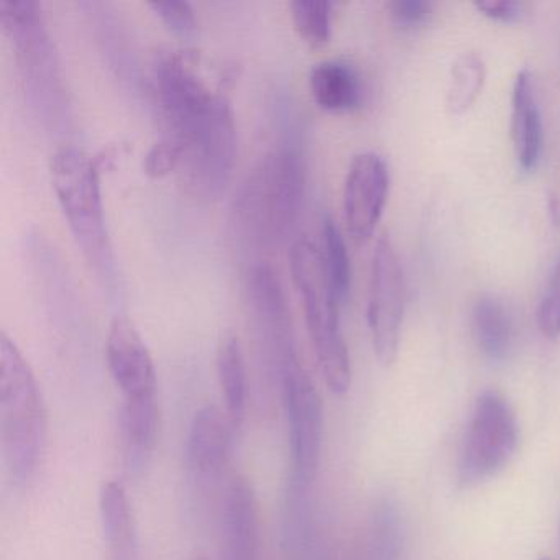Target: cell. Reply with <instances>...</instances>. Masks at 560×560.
<instances>
[{
  "label": "cell",
  "mask_w": 560,
  "mask_h": 560,
  "mask_svg": "<svg viewBox=\"0 0 560 560\" xmlns=\"http://www.w3.org/2000/svg\"><path fill=\"white\" fill-rule=\"evenodd\" d=\"M153 91L166 130L183 147V185L191 195L215 199L231 182L235 120L231 101L198 70L195 57L168 50L153 65Z\"/></svg>",
  "instance_id": "obj_1"
},
{
  "label": "cell",
  "mask_w": 560,
  "mask_h": 560,
  "mask_svg": "<svg viewBox=\"0 0 560 560\" xmlns=\"http://www.w3.org/2000/svg\"><path fill=\"white\" fill-rule=\"evenodd\" d=\"M304 185L296 149L280 145L261 156L235 196L234 228L241 241L254 250L287 244L300 218Z\"/></svg>",
  "instance_id": "obj_2"
},
{
  "label": "cell",
  "mask_w": 560,
  "mask_h": 560,
  "mask_svg": "<svg viewBox=\"0 0 560 560\" xmlns=\"http://www.w3.org/2000/svg\"><path fill=\"white\" fill-rule=\"evenodd\" d=\"M48 441V416L37 376L18 343L0 334V445L14 483L35 477Z\"/></svg>",
  "instance_id": "obj_3"
},
{
  "label": "cell",
  "mask_w": 560,
  "mask_h": 560,
  "mask_svg": "<svg viewBox=\"0 0 560 560\" xmlns=\"http://www.w3.org/2000/svg\"><path fill=\"white\" fill-rule=\"evenodd\" d=\"M100 172L96 156L78 147H60L51 155V185L71 234L104 287L116 290L117 265L104 219Z\"/></svg>",
  "instance_id": "obj_4"
},
{
  "label": "cell",
  "mask_w": 560,
  "mask_h": 560,
  "mask_svg": "<svg viewBox=\"0 0 560 560\" xmlns=\"http://www.w3.org/2000/svg\"><path fill=\"white\" fill-rule=\"evenodd\" d=\"M290 267L320 375L334 395H346L352 385V365L340 327V301L330 287L319 247L306 235L291 242Z\"/></svg>",
  "instance_id": "obj_5"
},
{
  "label": "cell",
  "mask_w": 560,
  "mask_h": 560,
  "mask_svg": "<svg viewBox=\"0 0 560 560\" xmlns=\"http://www.w3.org/2000/svg\"><path fill=\"white\" fill-rule=\"evenodd\" d=\"M0 22L12 45L28 100L48 126L67 116L63 81L42 5L35 0H2Z\"/></svg>",
  "instance_id": "obj_6"
},
{
  "label": "cell",
  "mask_w": 560,
  "mask_h": 560,
  "mask_svg": "<svg viewBox=\"0 0 560 560\" xmlns=\"http://www.w3.org/2000/svg\"><path fill=\"white\" fill-rule=\"evenodd\" d=\"M275 360L290 432L291 481L288 491L310 494L323 452V399L306 366L301 363L294 343L275 353Z\"/></svg>",
  "instance_id": "obj_7"
},
{
  "label": "cell",
  "mask_w": 560,
  "mask_h": 560,
  "mask_svg": "<svg viewBox=\"0 0 560 560\" xmlns=\"http://www.w3.org/2000/svg\"><path fill=\"white\" fill-rule=\"evenodd\" d=\"M520 428L513 406L500 392L487 389L471 412L458 460V483L474 488L504 470L516 454Z\"/></svg>",
  "instance_id": "obj_8"
},
{
  "label": "cell",
  "mask_w": 560,
  "mask_h": 560,
  "mask_svg": "<svg viewBox=\"0 0 560 560\" xmlns=\"http://www.w3.org/2000/svg\"><path fill=\"white\" fill-rule=\"evenodd\" d=\"M405 303L406 287L401 260L389 235L383 234L373 250L366 310L373 352L382 365H393L398 359Z\"/></svg>",
  "instance_id": "obj_9"
},
{
  "label": "cell",
  "mask_w": 560,
  "mask_h": 560,
  "mask_svg": "<svg viewBox=\"0 0 560 560\" xmlns=\"http://www.w3.org/2000/svg\"><path fill=\"white\" fill-rule=\"evenodd\" d=\"M389 192V170L376 152L353 156L343 182V218L347 231L355 241L372 237L382 219Z\"/></svg>",
  "instance_id": "obj_10"
},
{
  "label": "cell",
  "mask_w": 560,
  "mask_h": 560,
  "mask_svg": "<svg viewBox=\"0 0 560 560\" xmlns=\"http://www.w3.org/2000/svg\"><path fill=\"white\" fill-rule=\"evenodd\" d=\"M106 360L122 401L156 398V370L152 353L127 317H114L107 332Z\"/></svg>",
  "instance_id": "obj_11"
},
{
  "label": "cell",
  "mask_w": 560,
  "mask_h": 560,
  "mask_svg": "<svg viewBox=\"0 0 560 560\" xmlns=\"http://www.w3.org/2000/svg\"><path fill=\"white\" fill-rule=\"evenodd\" d=\"M257 494L244 475L229 483L222 508V560H260Z\"/></svg>",
  "instance_id": "obj_12"
},
{
  "label": "cell",
  "mask_w": 560,
  "mask_h": 560,
  "mask_svg": "<svg viewBox=\"0 0 560 560\" xmlns=\"http://www.w3.org/2000/svg\"><path fill=\"white\" fill-rule=\"evenodd\" d=\"M234 428L228 412L218 406L206 405L196 412L186 439V467L192 475L208 478L221 471Z\"/></svg>",
  "instance_id": "obj_13"
},
{
  "label": "cell",
  "mask_w": 560,
  "mask_h": 560,
  "mask_svg": "<svg viewBox=\"0 0 560 560\" xmlns=\"http://www.w3.org/2000/svg\"><path fill=\"white\" fill-rule=\"evenodd\" d=\"M510 129L517 165L524 172H533L542 155L544 129L536 83L527 68L514 78Z\"/></svg>",
  "instance_id": "obj_14"
},
{
  "label": "cell",
  "mask_w": 560,
  "mask_h": 560,
  "mask_svg": "<svg viewBox=\"0 0 560 560\" xmlns=\"http://www.w3.org/2000/svg\"><path fill=\"white\" fill-rule=\"evenodd\" d=\"M247 293L252 313L257 319L258 327L264 330L271 350L275 352L284 343L293 342L290 307L278 275L270 265L260 261L250 268Z\"/></svg>",
  "instance_id": "obj_15"
},
{
  "label": "cell",
  "mask_w": 560,
  "mask_h": 560,
  "mask_svg": "<svg viewBox=\"0 0 560 560\" xmlns=\"http://www.w3.org/2000/svg\"><path fill=\"white\" fill-rule=\"evenodd\" d=\"M310 91L317 106L329 113H350L365 100L362 74L340 58H327L311 68Z\"/></svg>",
  "instance_id": "obj_16"
},
{
  "label": "cell",
  "mask_w": 560,
  "mask_h": 560,
  "mask_svg": "<svg viewBox=\"0 0 560 560\" xmlns=\"http://www.w3.org/2000/svg\"><path fill=\"white\" fill-rule=\"evenodd\" d=\"M100 514L113 559L132 560L136 549V520L122 481H104L100 491Z\"/></svg>",
  "instance_id": "obj_17"
},
{
  "label": "cell",
  "mask_w": 560,
  "mask_h": 560,
  "mask_svg": "<svg viewBox=\"0 0 560 560\" xmlns=\"http://www.w3.org/2000/svg\"><path fill=\"white\" fill-rule=\"evenodd\" d=\"M159 421L156 398L122 401L119 416L120 439L130 470L145 467L152 457L159 438Z\"/></svg>",
  "instance_id": "obj_18"
},
{
  "label": "cell",
  "mask_w": 560,
  "mask_h": 560,
  "mask_svg": "<svg viewBox=\"0 0 560 560\" xmlns=\"http://www.w3.org/2000/svg\"><path fill=\"white\" fill-rule=\"evenodd\" d=\"M471 330L485 359L501 363L513 347L514 326L510 311L500 298L481 294L471 307Z\"/></svg>",
  "instance_id": "obj_19"
},
{
  "label": "cell",
  "mask_w": 560,
  "mask_h": 560,
  "mask_svg": "<svg viewBox=\"0 0 560 560\" xmlns=\"http://www.w3.org/2000/svg\"><path fill=\"white\" fill-rule=\"evenodd\" d=\"M215 365H218V380L225 402V412L231 418L232 424L237 428L244 419L248 393L247 369H245L244 352L237 336H228L222 339Z\"/></svg>",
  "instance_id": "obj_20"
},
{
  "label": "cell",
  "mask_w": 560,
  "mask_h": 560,
  "mask_svg": "<svg viewBox=\"0 0 560 560\" xmlns=\"http://www.w3.org/2000/svg\"><path fill=\"white\" fill-rule=\"evenodd\" d=\"M487 78V65L478 51H464L455 58L448 77L445 106L454 116L467 113L480 96Z\"/></svg>",
  "instance_id": "obj_21"
},
{
  "label": "cell",
  "mask_w": 560,
  "mask_h": 560,
  "mask_svg": "<svg viewBox=\"0 0 560 560\" xmlns=\"http://www.w3.org/2000/svg\"><path fill=\"white\" fill-rule=\"evenodd\" d=\"M405 529L398 504L383 498L373 508L365 560H401Z\"/></svg>",
  "instance_id": "obj_22"
},
{
  "label": "cell",
  "mask_w": 560,
  "mask_h": 560,
  "mask_svg": "<svg viewBox=\"0 0 560 560\" xmlns=\"http://www.w3.org/2000/svg\"><path fill=\"white\" fill-rule=\"evenodd\" d=\"M319 250L330 287L337 300L343 304L352 287V265H350L349 250H347L342 232L330 215H326L323 221V242Z\"/></svg>",
  "instance_id": "obj_23"
},
{
  "label": "cell",
  "mask_w": 560,
  "mask_h": 560,
  "mask_svg": "<svg viewBox=\"0 0 560 560\" xmlns=\"http://www.w3.org/2000/svg\"><path fill=\"white\" fill-rule=\"evenodd\" d=\"M291 18L298 34L311 45H324L332 31V4L327 0H293Z\"/></svg>",
  "instance_id": "obj_24"
},
{
  "label": "cell",
  "mask_w": 560,
  "mask_h": 560,
  "mask_svg": "<svg viewBox=\"0 0 560 560\" xmlns=\"http://www.w3.org/2000/svg\"><path fill=\"white\" fill-rule=\"evenodd\" d=\"M537 326L546 339L560 337V252L537 306Z\"/></svg>",
  "instance_id": "obj_25"
},
{
  "label": "cell",
  "mask_w": 560,
  "mask_h": 560,
  "mask_svg": "<svg viewBox=\"0 0 560 560\" xmlns=\"http://www.w3.org/2000/svg\"><path fill=\"white\" fill-rule=\"evenodd\" d=\"M183 160V147L175 137L163 133L143 156V172L150 178H162L179 170Z\"/></svg>",
  "instance_id": "obj_26"
},
{
  "label": "cell",
  "mask_w": 560,
  "mask_h": 560,
  "mask_svg": "<svg viewBox=\"0 0 560 560\" xmlns=\"http://www.w3.org/2000/svg\"><path fill=\"white\" fill-rule=\"evenodd\" d=\"M149 8L162 19L163 24L179 34H188L196 28L195 9L186 0H153Z\"/></svg>",
  "instance_id": "obj_27"
},
{
  "label": "cell",
  "mask_w": 560,
  "mask_h": 560,
  "mask_svg": "<svg viewBox=\"0 0 560 560\" xmlns=\"http://www.w3.org/2000/svg\"><path fill=\"white\" fill-rule=\"evenodd\" d=\"M388 9L393 21L401 28L421 27L432 15V4L428 0H393Z\"/></svg>",
  "instance_id": "obj_28"
},
{
  "label": "cell",
  "mask_w": 560,
  "mask_h": 560,
  "mask_svg": "<svg viewBox=\"0 0 560 560\" xmlns=\"http://www.w3.org/2000/svg\"><path fill=\"white\" fill-rule=\"evenodd\" d=\"M475 8L494 21L514 22L523 15L524 5L514 0H478Z\"/></svg>",
  "instance_id": "obj_29"
},
{
  "label": "cell",
  "mask_w": 560,
  "mask_h": 560,
  "mask_svg": "<svg viewBox=\"0 0 560 560\" xmlns=\"http://www.w3.org/2000/svg\"><path fill=\"white\" fill-rule=\"evenodd\" d=\"M537 560H552V559H550V557L544 556V557H539V559H537Z\"/></svg>",
  "instance_id": "obj_30"
},
{
  "label": "cell",
  "mask_w": 560,
  "mask_h": 560,
  "mask_svg": "<svg viewBox=\"0 0 560 560\" xmlns=\"http://www.w3.org/2000/svg\"><path fill=\"white\" fill-rule=\"evenodd\" d=\"M195 560H206V559H202V557H199V559H195Z\"/></svg>",
  "instance_id": "obj_31"
}]
</instances>
